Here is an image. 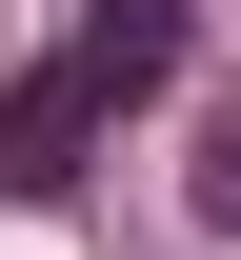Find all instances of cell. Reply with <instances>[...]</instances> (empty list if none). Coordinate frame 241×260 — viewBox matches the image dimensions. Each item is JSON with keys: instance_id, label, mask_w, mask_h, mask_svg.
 I'll use <instances>...</instances> for the list:
<instances>
[{"instance_id": "obj_1", "label": "cell", "mask_w": 241, "mask_h": 260, "mask_svg": "<svg viewBox=\"0 0 241 260\" xmlns=\"http://www.w3.org/2000/svg\"><path fill=\"white\" fill-rule=\"evenodd\" d=\"M161 80H181V0H81V20L0 80V200H61Z\"/></svg>"}, {"instance_id": "obj_2", "label": "cell", "mask_w": 241, "mask_h": 260, "mask_svg": "<svg viewBox=\"0 0 241 260\" xmlns=\"http://www.w3.org/2000/svg\"><path fill=\"white\" fill-rule=\"evenodd\" d=\"M201 220H221V240H241V140H221V160H201Z\"/></svg>"}]
</instances>
